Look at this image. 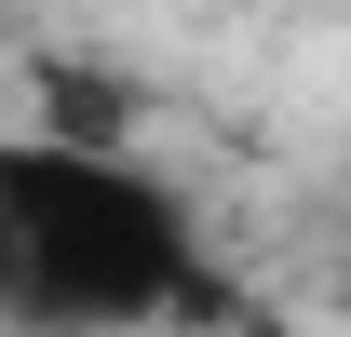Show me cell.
Listing matches in <instances>:
<instances>
[{"label":"cell","instance_id":"6da1fadb","mask_svg":"<svg viewBox=\"0 0 351 337\" xmlns=\"http://www.w3.org/2000/svg\"><path fill=\"white\" fill-rule=\"evenodd\" d=\"M0 284L27 337H149L203 297V229L108 135L0 149Z\"/></svg>","mask_w":351,"mask_h":337}]
</instances>
